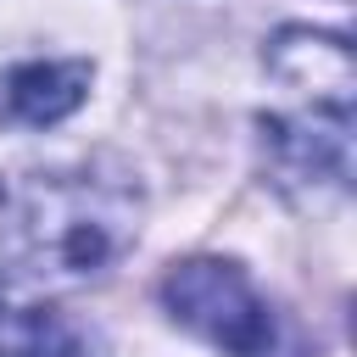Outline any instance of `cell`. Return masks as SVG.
<instances>
[{
  "instance_id": "obj_1",
  "label": "cell",
  "mask_w": 357,
  "mask_h": 357,
  "mask_svg": "<svg viewBox=\"0 0 357 357\" xmlns=\"http://www.w3.org/2000/svg\"><path fill=\"white\" fill-rule=\"evenodd\" d=\"M139 234V195L95 173H0V284L100 279Z\"/></svg>"
},
{
  "instance_id": "obj_5",
  "label": "cell",
  "mask_w": 357,
  "mask_h": 357,
  "mask_svg": "<svg viewBox=\"0 0 357 357\" xmlns=\"http://www.w3.org/2000/svg\"><path fill=\"white\" fill-rule=\"evenodd\" d=\"M0 357H95V340L56 307H0Z\"/></svg>"
},
{
  "instance_id": "obj_2",
  "label": "cell",
  "mask_w": 357,
  "mask_h": 357,
  "mask_svg": "<svg viewBox=\"0 0 357 357\" xmlns=\"http://www.w3.org/2000/svg\"><path fill=\"white\" fill-rule=\"evenodd\" d=\"M273 78L296 100L279 117H262L268 156L284 184L346 190L351 178V50L335 33L284 28L268 50Z\"/></svg>"
},
{
  "instance_id": "obj_4",
  "label": "cell",
  "mask_w": 357,
  "mask_h": 357,
  "mask_svg": "<svg viewBox=\"0 0 357 357\" xmlns=\"http://www.w3.org/2000/svg\"><path fill=\"white\" fill-rule=\"evenodd\" d=\"M89 89V67L84 61H22L0 78V117L22 123V128H45L61 123Z\"/></svg>"
},
{
  "instance_id": "obj_3",
  "label": "cell",
  "mask_w": 357,
  "mask_h": 357,
  "mask_svg": "<svg viewBox=\"0 0 357 357\" xmlns=\"http://www.w3.org/2000/svg\"><path fill=\"white\" fill-rule=\"evenodd\" d=\"M162 301L178 324H190L229 357H312L301 329L284 312H273L234 262H218V257L178 262L162 279Z\"/></svg>"
}]
</instances>
